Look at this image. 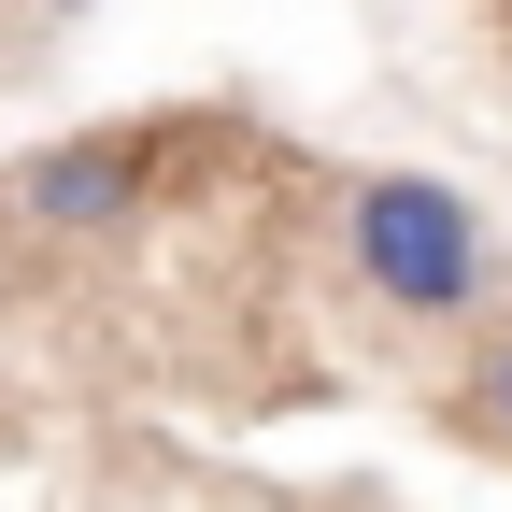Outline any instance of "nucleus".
I'll list each match as a JSON object with an SVG mask.
<instances>
[{"label": "nucleus", "mask_w": 512, "mask_h": 512, "mask_svg": "<svg viewBox=\"0 0 512 512\" xmlns=\"http://www.w3.org/2000/svg\"><path fill=\"white\" fill-rule=\"evenodd\" d=\"M342 256H356V285L384 313H413V328H456L498 285V242L470 214V185H441V171H356L342 185Z\"/></svg>", "instance_id": "f257e3e1"}, {"label": "nucleus", "mask_w": 512, "mask_h": 512, "mask_svg": "<svg viewBox=\"0 0 512 512\" xmlns=\"http://www.w3.org/2000/svg\"><path fill=\"white\" fill-rule=\"evenodd\" d=\"M157 200V128H72V143H43L15 171V214L57 228V242H100Z\"/></svg>", "instance_id": "f03ea898"}, {"label": "nucleus", "mask_w": 512, "mask_h": 512, "mask_svg": "<svg viewBox=\"0 0 512 512\" xmlns=\"http://www.w3.org/2000/svg\"><path fill=\"white\" fill-rule=\"evenodd\" d=\"M456 427L484 441V456H512V328L470 342V370H456Z\"/></svg>", "instance_id": "7ed1b4c3"}, {"label": "nucleus", "mask_w": 512, "mask_h": 512, "mask_svg": "<svg viewBox=\"0 0 512 512\" xmlns=\"http://www.w3.org/2000/svg\"><path fill=\"white\" fill-rule=\"evenodd\" d=\"M43 15H86V0H43Z\"/></svg>", "instance_id": "20e7f679"}]
</instances>
